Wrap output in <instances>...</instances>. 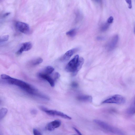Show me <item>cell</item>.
<instances>
[{
	"mask_svg": "<svg viewBox=\"0 0 135 135\" xmlns=\"http://www.w3.org/2000/svg\"><path fill=\"white\" fill-rule=\"evenodd\" d=\"M1 77L2 79L6 80L8 83L19 86L30 94L37 96L38 94L37 92L36 89L29 84L23 81L12 78L8 75L4 74H1Z\"/></svg>",
	"mask_w": 135,
	"mask_h": 135,
	"instance_id": "1",
	"label": "cell"
},
{
	"mask_svg": "<svg viewBox=\"0 0 135 135\" xmlns=\"http://www.w3.org/2000/svg\"><path fill=\"white\" fill-rule=\"evenodd\" d=\"M94 122L102 128L110 133L118 135L124 134V133L121 130L100 120L95 119L94 120Z\"/></svg>",
	"mask_w": 135,
	"mask_h": 135,
	"instance_id": "2",
	"label": "cell"
},
{
	"mask_svg": "<svg viewBox=\"0 0 135 135\" xmlns=\"http://www.w3.org/2000/svg\"><path fill=\"white\" fill-rule=\"evenodd\" d=\"M126 102V100L124 97L121 95L115 94L106 99L102 103L122 104L125 103Z\"/></svg>",
	"mask_w": 135,
	"mask_h": 135,
	"instance_id": "3",
	"label": "cell"
},
{
	"mask_svg": "<svg viewBox=\"0 0 135 135\" xmlns=\"http://www.w3.org/2000/svg\"><path fill=\"white\" fill-rule=\"evenodd\" d=\"M79 59L78 55L75 56L66 65L65 70L68 72H73L75 70Z\"/></svg>",
	"mask_w": 135,
	"mask_h": 135,
	"instance_id": "4",
	"label": "cell"
},
{
	"mask_svg": "<svg viewBox=\"0 0 135 135\" xmlns=\"http://www.w3.org/2000/svg\"><path fill=\"white\" fill-rule=\"evenodd\" d=\"M17 29L21 32L27 34L30 31L28 25L27 23L21 22H17L16 23Z\"/></svg>",
	"mask_w": 135,
	"mask_h": 135,
	"instance_id": "5",
	"label": "cell"
},
{
	"mask_svg": "<svg viewBox=\"0 0 135 135\" xmlns=\"http://www.w3.org/2000/svg\"><path fill=\"white\" fill-rule=\"evenodd\" d=\"M119 39L118 35L113 36L108 43L107 48L109 51L113 50L115 47Z\"/></svg>",
	"mask_w": 135,
	"mask_h": 135,
	"instance_id": "6",
	"label": "cell"
},
{
	"mask_svg": "<svg viewBox=\"0 0 135 135\" xmlns=\"http://www.w3.org/2000/svg\"><path fill=\"white\" fill-rule=\"evenodd\" d=\"M32 47V45L30 42H27L22 43L20 49L17 52V55L21 54L25 51H27L30 50Z\"/></svg>",
	"mask_w": 135,
	"mask_h": 135,
	"instance_id": "7",
	"label": "cell"
},
{
	"mask_svg": "<svg viewBox=\"0 0 135 135\" xmlns=\"http://www.w3.org/2000/svg\"><path fill=\"white\" fill-rule=\"evenodd\" d=\"M61 122L59 120H56L49 123L46 127V129L49 131L54 130L55 128L59 127L60 126Z\"/></svg>",
	"mask_w": 135,
	"mask_h": 135,
	"instance_id": "8",
	"label": "cell"
},
{
	"mask_svg": "<svg viewBox=\"0 0 135 135\" xmlns=\"http://www.w3.org/2000/svg\"><path fill=\"white\" fill-rule=\"evenodd\" d=\"M38 75L41 78L47 80L51 87H53L54 86L55 80L49 76V75L43 73H38Z\"/></svg>",
	"mask_w": 135,
	"mask_h": 135,
	"instance_id": "9",
	"label": "cell"
},
{
	"mask_svg": "<svg viewBox=\"0 0 135 135\" xmlns=\"http://www.w3.org/2000/svg\"><path fill=\"white\" fill-rule=\"evenodd\" d=\"M84 62V59L82 57H80L79 59L76 66L75 71L72 73V75L73 76L76 75L78 72L81 69Z\"/></svg>",
	"mask_w": 135,
	"mask_h": 135,
	"instance_id": "10",
	"label": "cell"
},
{
	"mask_svg": "<svg viewBox=\"0 0 135 135\" xmlns=\"http://www.w3.org/2000/svg\"><path fill=\"white\" fill-rule=\"evenodd\" d=\"M51 115H57L61 117L64 118L71 119V117L61 112L55 110H51Z\"/></svg>",
	"mask_w": 135,
	"mask_h": 135,
	"instance_id": "11",
	"label": "cell"
},
{
	"mask_svg": "<svg viewBox=\"0 0 135 135\" xmlns=\"http://www.w3.org/2000/svg\"><path fill=\"white\" fill-rule=\"evenodd\" d=\"M127 112L130 115H133L135 114V95L130 105L127 109Z\"/></svg>",
	"mask_w": 135,
	"mask_h": 135,
	"instance_id": "12",
	"label": "cell"
},
{
	"mask_svg": "<svg viewBox=\"0 0 135 135\" xmlns=\"http://www.w3.org/2000/svg\"><path fill=\"white\" fill-rule=\"evenodd\" d=\"M77 99L79 101L91 102L92 101V98L91 96L87 95H82L77 97Z\"/></svg>",
	"mask_w": 135,
	"mask_h": 135,
	"instance_id": "13",
	"label": "cell"
},
{
	"mask_svg": "<svg viewBox=\"0 0 135 135\" xmlns=\"http://www.w3.org/2000/svg\"><path fill=\"white\" fill-rule=\"evenodd\" d=\"M74 51V50H70L68 51L63 56L62 60L64 61L68 60L73 55Z\"/></svg>",
	"mask_w": 135,
	"mask_h": 135,
	"instance_id": "14",
	"label": "cell"
},
{
	"mask_svg": "<svg viewBox=\"0 0 135 135\" xmlns=\"http://www.w3.org/2000/svg\"><path fill=\"white\" fill-rule=\"evenodd\" d=\"M54 70V68L53 67L50 66H48L46 68L43 73L49 75L51 74Z\"/></svg>",
	"mask_w": 135,
	"mask_h": 135,
	"instance_id": "15",
	"label": "cell"
},
{
	"mask_svg": "<svg viewBox=\"0 0 135 135\" xmlns=\"http://www.w3.org/2000/svg\"><path fill=\"white\" fill-rule=\"evenodd\" d=\"M8 112V109L5 108H1L0 110V119H3L7 114Z\"/></svg>",
	"mask_w": 135,
	"mask_h": 135,
	"instance_id": "16",
	"label": "cell"
},
{
	"mask_svg": "<svg viewBox=\"0 0 135 135\" xmlns=\"http://www.w3.org/2000/svg\"><path fill=\"white\" fill-rule=\"evenodd\" d=\"M43 61L41 58H38L33 60L31 62V64L33 66H36L41 63Z\"/></svg>",
	"mask_w": 135,
	"mask_h": 135,
	"instance_id": "17",
	"label": "cell"
},
{
	"mask_svg": "<svg viewBox=\"0 0 135 135\" xmlns=\"http://www.w3.org/2000/svg\"><path fill=\"white\" fill-rule=\"evenodd\" d=\"M76 32V29H72L67 32L66 35L71 37H73L75 36Z\"/></svg>",
	"mask_w": 135,
	"mask_h": 135,
	"instance_id": "18",
	"label": "cell"
},
{
	"mask_svg": "<svg viewBox=\"0 0 135 135\" xmlns=\"http://www.w3.org/2000/svg\"><path fill=\"white\" fill-rule=\"evenodd\" d=\"M9 37V36L8 35H6L2 36L0 38V42L7 41L8 40Z\"/></svg>",
	"mask_w": 135,
	"mask_h": 135,
	"instance_id": "19",
	"label": "cell"
},
{
	"mask_svg": "<svg viewBox=\"0 0 135 135\" xmlns=\"http://www.w3.org/2000/svg\"><path fill=\"white\" fill-rule=\"evenodd\" d=\"M110 24L108 22L104 24L101 27V30L102 31H105L108 28Z\"/></svg>",
	"mask_w": 135,
	"mask_h": 135,
	"instance_id": "20",
	"label": "cell"
},
{
	"mask_svg": "<svg viewBox=\"0 0 135 135\" xmlns=\"http://www.w3.org/2000/svg\"><path fill=\"white\" fill-rule=\"evenodd\" d=\"M127 3L128 8L131 9L132 7V0H125Z\"/></svg>",
	"mask_w": 135,
	"mask_h": 135,
	"instance_id": "21",
	"label": "cell"
},
{
	"mask_svg": "<svg viewBox=\"0 0 135 135\" xmlns=\"http://www.w3.org/2000/svg\"><path fill=\"white\" fill-rule=\"evenodd\" d=\"M33 134L35 135H41V133L37 129L34 128L33 129Z\"/></svg>",
	"mask_w": 135,
	"mask_h": 135,
	"instance_id": "22",
	"label": "cell"
},
{
	"mask_svg": "<svg viewBox=\"0 0 135 135\" xmlns=\"http://www.w3.org/2000/svg\"><path fill=\"white\" fill-rule=\"evenodd\" d=\"M60 76V74L58 72L55 73L54 74V80H56L59 78Z\"/></svg>",
	"mask_w": 135,
	"mask_h": 135,
	"instance_id": "23",
	"label": "cell"
},
{
	"mask_svg": "<svg viewBox=\"0 0 135 135\" xmlns=\"http://www.w3.org/2000/svg\"><path fill=\"white\" fill-rule=\"evenodd\" d=\"M113 17L112 16H111L107 20V22L110 24L113 22Z\"/></svg>",
	"mask_w": 135,
	"mask_h": 135,
	"instance_id": "24",
	"label": "cell"
},
{
	"mask_svg": "<svg viewBox=\"0 0 135 135\" xmlns=\"http://www.w3.org/2000/svg\"><path fill=\"white\" fill-rule=\"evenodd\" d=\"M30 112L32 114H36L37 113V111L35 109H32L31 110Z\"/></svg>",
	"mask_w": 135,
	"mask_h": 135,
	"instance_id": "25",
	"label": "cell"
},
{
	"mask_svg": "<svg viewBox=\"0 0 135 135\" xmlns=\"http://www.w3.org/2000/svg\"><path fill=\"white\" fill-rule=\"evenodd\" d=\"M78 85V83L75 82H73L71 84V86L74 88L77 87Z\"/></svg>",
	"mask_w": 135,
	"mask_h": 135,
	"instance_id": "26",
	"label": "cell"
},
{
	"mask_svg": "<svg viewBox=\"0 0 135 135\" xmlns=\"http://www.w3.org/2000/svg\"><path fill=\"white\" fill-rule=\"evenodd\" d=\"M73 129L78 134L80 135H82L81 132L76 128L75 127H73Z\"/></svg>",
	"mask_w": 135,
	"mask_h": 135,
	"instance_id": "27",
	"label": "cell"
},
{
	"mask_svg": "<svg viewBox=\"0 0 135 135\" xmlns=\"http://www.w3.org/2000/svg\"><path fill=\"white\" fill-rule=\"evenodd\" d=\"M9 14H10V13H6L3 16H4V17H6L7 16H8Z\"/></svg>",
	"mask_w": 135,
	"mask_h": 135,
	"instance_id": "28",
	"label": "cell"
},
{
	"mask_svg": "<svg viewBox=\"0 0 135 135\" xmlns=\"http://www.w3.org/2000/svg\"><path fill=\"white\" fill-rule=\"evenodd\" d=\"M103 39V38L101 37H97V39L98 40H101L102 39Z\"/></svg>",
	"mask_w": 135,
	"mask_h": 135,
	"instance_id": "29",
	"label": "cell"
},
{
	"mask_svg": "<svg viewBox=\"0 0 135 135\" xmlns=\"http://www.w3.org/2000/svg\"><path fill=\"white\" fill-rule=\"evenodd\" d=\"M134 32L135 34V25L134 27Z\"/></svg>",
	"mask_w": 135,
	"mask_h": 135,
	"instance_id": "30",
	"label": "cell"
},
{
	"mask_svg": "<svg viewBox=\"0 0 135 135\" xmlns=\"http://www.w3.org/2000/svg\"><path fill=\"white\" fill-rule=\"evenodd\" d=\"M94 1H96V2H98L99 0H93Z\"/></svg>",
	"mask_w": 135,
	"mask_h": 135,
	"instance_id": "31",
	"label": "cell"
}]
</instances>
